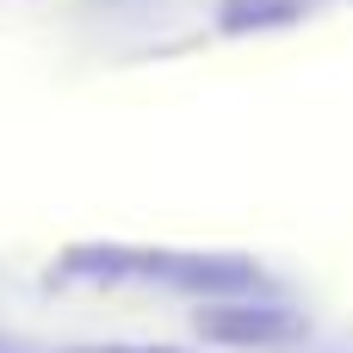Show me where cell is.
<instances>
[{
	"label": "cell",
	"instance_id": "6da1fadb",
	"mask_svg": "<svg viewBox=\"0 0 353 353\" xmlns=\"http://www.w3.org/2000/svg\"><path fill=\"white\" fill-rule=\"evenodd\" d=\"M192 329H199V341L205 347H298L304 335H310V323H304V310H292V304H279V298H217V304H205L199 316H192Z\"/></svg>",
	"mask_w": 353,
	"mask_h": 353
},
{
	"label": "cell",
	"instance_id": "7a4b0ae2",
	"mask_svg": "<svg viewBox=\"0 0 353 353\" xmlns=\"http://www.w3.org/2000/svg\"><path fill=\"white\" fill-rule=\"evenodd\" d=\"M310 12V0H223L217 6V31L223 37H261V31H285Z\"/></svg>",
	"mask_w": 353,
	"mask_h": 353
},
{
	"label": "cell",
	"instance_id": "3957f363",
	"mask_svg": "<svg viewBox=\"0 0 353 353\" xmlns=\"http://www.w3.org/2000/svg\"><path fill=\"white\" fill-rule=\"evenodd\" d=\"M81 353H180V347H81Z\"/></svg>",
	"mask_w": 353,
	"mask_h": 353
}]
</instances>
